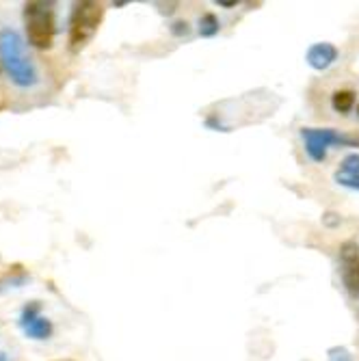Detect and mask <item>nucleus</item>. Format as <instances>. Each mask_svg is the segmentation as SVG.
<instances>
[{
  "instance_id": "1",
  "label": "nucleus",
  "mask_w": 359,
  "mask_h": 361,
  "mask_svg": "<svg viewBox=\"0 0 359 361\" xmlns=\"http://www.w3.org/2000/svg\"><path fill=\"white\" fill-rule=\"evenodd\" d=\"M0 63H3L5 72L18 87L37 85V68L26 52V44L20 37V32L13 28L0 30Z\"/></svg>"
},
{
  "instance_id": "2",
  "label": "nucleus",
  "mask_w": 359,
  "mask_h": 361,
  "mask_svg": "<svg viewBox=\"0 0 359 361\" xmlns=\"http://www.w3.org/2000/svg\"><path fill=\"white\" fill-rule=\"evenodd\" d=\"M104 20V5L102 3H93V0H83L76 3L70 16V50L80 52L93 37L97 28H100Z\"/></svg>"
},
{
  "instance_id": "3",
  "label": "nucleus",
  "mask_w": 359,
  "mask_h": 361,
  "mask_svg": "<svg viewBox=\"0 0 359 361\" xmlns=\"http://www.w3.org/2000/svg\"><path fill=\"white\" fill-rule=\"evenodd\" d=\"M24 22L28 44L37 50H48L54 42V5L52 3H26L24 5Z\"/></svg>"
},
{
  "instance_id": "4",
  "label": "nucleus",
  "mask_w": 359,
  "mask_h": 361,
  "mask_svg": "<svg viewBox=\"0 0 359 361\" xmlns=\"http://www.w3.org/2000/svg\"><path fill=\"white\" fill-rule=\"evenodd\" d=\"M340 277L346 288L348 297L359 299V245L355 240H346L340 247Z\"/></svg>"
},
{
  "instance_id": "5",
  "label": "nucleus",
  "mask_w": 359,
  "mask_h": 361,
  "mask_svg": "<svg viewBox=\"0 0 359 361\" xmlns=\"http://www.w3.org/2000/svg\"><path fill=\"white\" fill-rule=\"evenodd\" d=\"M301 137L305 141V152L316 162L324 160V156H327V147L342 145V135L331 128H303Z\"/></svg>"
},
{
  "instance_id": "6",
  "label": "nucleus",
  "mask_w": 359,
  "mask_h": 361,
  "mask_svg": "<svg viewBox=\"0 0 359 361\" xmlns=\"http://www.w3.org/2000/svg\"><path fill=\"white\" fill-rule=\"evenodd\" d=\"M39 310H42V305L37 301L28 303L20 314V326H22V331L32 340H48L52 336V322L46 316H42Z\"/></svg>"
},
{
  "instance_id": "7",
  "label": "nucleus",
  "mask_w": 359,
  "mask_h": 361,
  "mask_svg": "<svg viewBox=\"0 0 359 361\" xmlns=\"http://www.w3.org/2000/svg\"><path fill=\"white\" fill-rule=\"evenodd\" d=\"M336 59H338V48L334 44H329V42H320V44L310 46V50L305 54L308 65L314 70H318V72L331 68Z\"/></svg>"
},
{
  "instance_id": "8",
  "label": "nucleus",
  "mask_w": 359,
  "mask_h": 361,
  "mask_svg": "<svg viewBox=\"0 0 359 361\" xmlns=\"http://www.w3.org/2000/svg\"><path fill=\"white\" fill-rule=\"evenodd\" d=\"M355 102H357V97H355V93L351 89H340V91H336L331 95V106L340 115H348L353 111Z\"/></svg>"
},
{
  "instance_id": "9",
  "label": "nucleus",
  "mask_w": 359,
  "mask_h": 361,
  "mask_svg": "<svg viewBox=\"0 0 359 361\" xmlns=\"http://www.w3.org/2000/svg\"><path fill=\"white\" fill-rule=\"evenodd\" d=\"M219 32V20L214 13H206L200 20V35L202 37H214Z\"/></svg>"
},
{
  "instance_id": "10",
  "label": "nucleus",
  "mask_w": 359,
  "mask_h": 361,
  "mask_svg": "<svg viewBox=\"0 0 359 361\" xmlns=\"http://www.w3.org/2000/svg\"><path fill=\"white\" fill-rule=\"evenodd\" d=\"M340 173H359V154H348L338 169Z\"/></svg>"
},
{
  "instance_id": "11",
  "label": "nucleus",
  "mask_w": 359,
  "mask_h": 361,
  "mask_svg": "<svg viewBox=\"0 0 359 361\" xmlns=\"http://www.w3.org/2000/svg\"><path fill=\"white\" fill-rule=\"evenodd\" d=\"M336 182L342 184V186L359 190V173H340V171H336Z\"/></svg>"
},
{
  "instance_id": "12",
  "label": "nucleus",
  "mask_w": 359,
  "mask_h": 361,
  "mask_svg": "<svg viewBox=\"0 0 359 361\" xmlns=\"http://www.w3.org/2000/svg\"><path fill=\"white\" fill-rule=\"evenodd\" d=\"M329 361H353V355L344 346H334L329 348Z\"/></svg>"
},
{
  "instance_id": "13",
  "label": "nucleus",
  "mask_w": 359,
  "mask_h": 361,
  "mask_svg": "<svg viewBox=\"0 0 359 361\" xmlns=\"http://www.w3.org/2000/svg\"><path fill=\"white\" fill-rule=\"evenodd\" d=\"M171 30L176 32V35H186V32H188V24L186 22H176Z\"/></svg>"
},
{
  "instance_id": "14",
  "label": "nucleus",
  "mask_w": 359,
  "mask_h": 361,
  "mask_svg": "<svg viewBox=\"0 0 359 361\" xmlns=\"http://www.w3.org/2000/svg\"><path fill=\"white\" fill-rule=\"evenodd\" d=\"M0 361H7V355L5 353H0Z\"/></svg>"
},
{
  "instance_id": "15",
  "label": "nucleus",
  "mask_w": 359,
  "mask_h": 361,
  "mask_svg": "<svg viewBox=\"0 0 359 361\" xmlns=\"http://www.w3.org/2000/svg\"><path fill=\"white\" fill-rule=\"evenodd\" d=\"M0 109H5V102H0Z\"/></svg>"
},
{
  "instance_id": "16",
  "label": "nucleus",
  "mask_w": 359,
  "mask_h": 361,
  "mask_svg": "<svg viewBox=\"0 0 359 361\" xmlns=\"http://www.w3.org/2000/svg\"><path fill=\"white\" fill-rule=\"evenodd\" d=\"M357 113H359V104H357Z\"/></svg>"
},
{
  "instance_id": "17",
  "label": "nucleus",
  "mask_w": 359,
  "mask_h": 361,
  "mask_svg": "<svg viewBox=\"0 0 359 361\" xmlns=\"http://www.w3.org/2000/svg\"><path fill=\"white\" fill-rule=\"evenodd\" d=\"M63 361H70V359H63Z\"/></svg>"
}]
</instances>
